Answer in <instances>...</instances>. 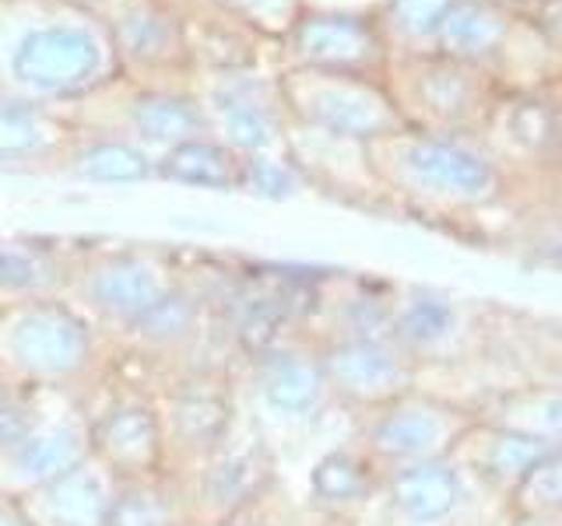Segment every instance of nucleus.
Segmentation results:
<instances>
[{
    "label": "nucleus",
    "mask_w": 562,
    "mask_h": 526,
    "mask_svg": "<svg viewBox=\"0 0 562 526\" xmlns=\"http://www.w3.org/2000/svg\"><path fill=\"white\" fill-rule=\"evenodd\" d=\"M105 338L64 295L0 302V382L25 390H88L105 373Z\"/></svg>",
    "instance_id": "1"
},
{
    "label": "nucleus",
    "mask_w": 562,
    "mask_h": 526,
    "mask_svg": "<svg viewBox=\"0 0 562 526\" xmlns=\"http://www.w3.org/2000/svg\"><path fill=\"white\" fill-rule=\"evenodd\" d=\"M366 148L394 158L391 165H373L366 158L376 183L394 186L415 201L439 207H488L506 197V172L499 158L482 145H471L468 137H439L404 127Z\"/></svg>",
    "instance_id": "2"
},
{
    "label": "nucleus",
    "mask_w": 562,
    "mask_h": 526,
    "mask_svg": "<svg viewBox=\"0 0 562 526\" xmlns=\"http://www.w3.org/2000/svg\"><path fill=\"white\" fill-rule=\"evenodd\" d=\"M383 88L404 127L439 137L485 130L499 105L492 70L447 53H391Z\"/></svg>",
    "instance_id": "3"
},
{
    "label": "nucleus",
    "mask_w": 562,
    "mask_h": 526,
    "mask_svg": "<svg viewBox=\"0 0 562 526\" xmlns=\"http://www.w3.org/2000/svg\"><path fill=\"white\" fill-rule=\"evenodd\" d=\"M351 438L376 464L380 473L397 467L447 460L457 443L479 425V411L432 386H415L376 411L351 414Z\"/></svg>",
    "instance_id": "4"
},
{
    "label": "nucleus",
    "mask_w": 562,
    "mask_h": 526,
    "mask_svg": "<svg viewBox=\"0 0 562 526\" xmlns=\"http://www.w3.org/2000/svg\"><path fill=\"white\" fill-rule=\"evenodd\" d=\"M176 484L190 526H225L281 484L278 446L239 403L236 425L228 428L218 449Z\"/></svg>",
    "instance_id": "5"
},
{
    "label": "nucleus",
    "mask_w": 562,
    "mask_h": 526,
    "mask_svg": "<svg viewBox=\"0 0 562 526\" xmlns=\"http://www.w3.org/2000/svg\"><path fill=\"white\" fill-rule=\"evenodd\" d=\"M166 443V473L172 481L207 460L239 418V386L233 365H198L148 386Z\"/></svg>",
    "instance_id": "6"
},
{
    "label": "nucleus",
    "mask_w": 562,
    "mask_h": 526,
    "mask_svg": "<svg viewBox=\"0 0 562 526\" xmlns=\"http://www.w3.org/2000/svg\"><path fill=\"white\" fill-rule=\"evenodd\" d=\"M285 116L299 119L313 134L341 137L351 145H373V140L404 130V123L386 95L383 81L359 75H327V70L303 67L299 75L278 81Z\"/></svg>",
    "instance_id": "7"
},
{
    "label": "nucleus",
    "mask_w": 562,
    "mask_h": 526,
    "mask_svg": "<svg viewBox=\"0 0 562 526\" xmlns=\"http://www.w3.org/2000/svg\"><path fill=\"white\" fill-rule=\"evenodd\" d=\"M105 67L120 70L113 43H99L92 28L67 22L25 32L11 57L14 84L25 92L22 102L40 105V110H46V102L85 99L99 92L110 84V78H102Z\"/></svg>",
    "instance_id": "8"
},
{
    "label": "nucleus",
    "mask_w": 562,
    "mask_h": 526,
    "mask_svg": "<svg viewBox=\"0 0 562 526\" xmlns=\"http://www.w3.org/2000/svg\"><path fill=\"white\" fill-rule=\"evenodd\" d=\"M246 382L236 379L239 397H250V411L260 428L271 421L285 428H313L338 411L327 386L321 351L310 338H289L260 358L246 362Z\"/></svg>",
    "instance_id": "9"
},
{
    "label": "nucleus",
    "mask_w": 562,
    "mask_h": 526,
    "mask_svg": "<svg viewBox=\"0 0 562 526\" xmlns=\"http://www.w3.org/2000/svg\"><path fill=\"white\" fill-rule=\"evenodd\" d=\"M176 281L180 274L162 256L116 250L95 256L92 263H81V267H70L64 298H70L110 344L116 333L140 320Z\"/></svg>",
    "instance_id": "10"
},
{
    "label": "nucleus",
    "mask_w": 562,
    "mask_h": 526,
    "mask_svg": "<svg viewBox=\"0 0 562 526\" xmlns=\"http://www.w3.org/2000/svg\"><path fill=\"white\" fill-rule=\"evenodd\" d=\"M88 453L116 481L166 473V443L151 390L113 382L99 403L88 397Z\"/></svg>",
    "instance_id": "11"
},
{
    "label": "nucleus",
    "mask_w": 562,
    "mask_h": 526,
    "mask_svg": "<svg viewBox=\"0 0 562 526\" xmlns=\"http://www.w3.org/2000/svg\"><path fill=\"white\" fill-rule=\"evenodd\" d=\"M88 456V390H49L40 425L0 456V495H25L75 470Z\"/></svg>",
    "instance_id": "12"
},
{
    "label": "nucleus",
    "mask_w": 562,
    "mask_h": 526,
    "mask_svg": "<svg viewBox=\"0 0 562 526\" xmlns=\"http://www.w3.org/2000/svg\"><path fill=\"white\" fill-rule=\"evenodd\" d=\"M334 403L348 414L376 411L422 386V368L394 338H327L313 341Z\"/></svg>",
    "instance_id": "13"
},
{
    "label": "nucleus",
    "mask_w": 562,
    "mask_h": 526,
    "mask_svg": "<svg viewBox=\"0 0 562 526\" xmlns=\"http://www.w3.org/2000/svg\"><path fill=\"white\" fill-rule=\"evenodd\" d=\"M479 312L450 291L404 288L394 291L391 338L426 379L429 368H450L479 347Z\"/></svg>",
    "instance_id": "14"
},
{
    "label": "nucleus",
    "mask_w": 562,
    "mask_h": 526,
    "mask_svg": "<svg viewBox=\"0 0 562 526\" xmlns=\"http://www.w3.org/2000/svg\"><path fill=\"white\" fill-rule=\"evenodd\" d=\"M299 67L327 75H359L383 81L391 49L376 25V11H299L285 32Z\"/></svg>",
    "instance_id": "15"
},
{
    "label": "nucleus",
    "mask_w": 562,
    "mask_h": 526,
    "mask_svg": "<svg viewBox=\"0 0 562 526\" xmlns=\"http://www.w3.org/2000/svg\"><path fill=\"white\" fill-rule=\"evenodd\" d=\"M492 499L474 484L464 467L447 456V460L412 464L383 473L380 499L397 526H461L474 505Z\"/></svg>",
    "instance_id": "16"
},
{
    "label": "nucleus",
    "mask_w": 562,
    "mask_h": 526,
    "mask_svg": "<svg viewBox=\"0 0 562 526\" xmlns=\"http://www.w3.org/2000/svg\"><path fill=\"white\" fill-rule=\"evenodd\" d=\"M222 88L207 102H201L207 134H218L225 148L239 158L254 155H281L285 151V105H281L278 84H263L239 70H225Z\"/></svg>",
    "instance_id": "17"
},
{
    "label": "nucleus",
    "mask_w": 562,
    "mask_h": 526,
    "mask_svg": "<svg viewBox=\"0 0 562 526\" xmlns=\"http://www.w3.org/2000/svg\"><path fill=\"white\" fill-rule=\"evenodd\" d=\"M116 491V478L88 456L75 470L18 495V508L29 526H105Z\"/></svg>",
    "instance_id": "18"
},
{
    "label": "nucleus",
    "mask_w": 562,
    "mask_h": 526,
    "mask_svg": "<svg viewBox=\"0 0 562 526\" xmlns=\"http://www.w3.org/2000/svg\"><path fill=\"white\" fill-rule=\"evenodd\" d=\"M555 449L562 446H549V443H541V438L479 421V425L457 443L453 460L464 467V473L485 491V495L506 502V495L517 488L524 473L531 470L541 456H549Z\"/></svg>",
    "instance_id": "19"
},
{
    "label": "nucleus",
    "mask_w": 562,
    "mask_h": 526,
    "mask_svg": "<svg viewBox=\"0 0 562 526\" xmlns=\"http://www.w3.org/2000/svg\"><path fill=\"white\" fill-rule=\"evenodd\" d=\"M383 473L356 446V438L324 449L306 478V508L321 519H348L380 499Z\"/></svg>",
    "instance_id": "20"
},
{
    "label": "nucleus",
    "mask_w": 562,
    "mask_h": 526,
    "mask_svg": "<svg viewBox=\"0 0 562 526\" xmlns=\"http://www.w3.org/2000/svg\"><path fill=\"white\" fill-rule=\"evenodd\" d=\"M105 28H110L120 67H172L190 57L187 22L176 18L162 0H137V4L123 8Z\"/></svg>",
    "instance_id": "21"
},
{
    "label": "nucleus",
    "mask_w": 562,
    "mask_h": 526,
    "mask_svg": "<svg viewBox=\"0 0 562 526\" xmlns=\"http://www.w3.org/2000/svg\"><path fill=\"white\" fill-rule=\"evenodd\" d=\"M193 137H211L198 95L140 92L131 102L127 137H123V140H131V145H137L140 151L158 148V151L166 155L169 148L187 145V140H193ZM151 158H158V155H151Z\"/></svg>",
    "instance_id": "22"
},
{
    "label": "nucleus",
    "mask_w": 562,
    "mask_h": 526,
    "mask_svg": "<svg viewBox=\"0 0 562 526\" xmlns=\"http://www.w3.org/2000/svg\"><path fill=\"white\" fill-rule=\"evenodd\" d=\"M479 421L499 425L509 432L541 438L549 446H562V393L559 382H520L506 390L488 393L482 403H474Z\"/></svg>",
    "instance_id": "23"
},
{
    "label": "nucleus",
    "mask_w": 562,
    "mask_h": 526,
    "mask_svg": "<svg viewBox=\"0 0 562 526\" xmlns=\"http://www.w3.org/2000/svg\"><path fill=\"white\" fill-rule=\"evenodd\" d=\"M70 267L57 253L32 239L0 242V302H29V298L64 295Z\"/></svg>",
    "instance_id": "24"
},
{
    "label": "nucleus",
    "mask_w": 562,
    "mask_h": 526,
    "mask_svg": "<svg viewBox=\"0 0 562 526\" xmlns=\"http://www.w3.org/2000/svg\"><path fill=\"white\" fill-rule=\"evenodd\" d=\"M243 158L215 137H193L155 158V175L201 190H239Z\"/></svg>",
    "instance_id": "25"
},
{
    "label": "nucleus",
    "mask_w": 562,
    "mask_h": 526,
    "mask_svg": "<svg viewBox=\"0 0 562 526\" xmlns=\"http://www.w3.org/2000/svg\"><path fill=\"white\" fill-rule=\"evenodd\" d=\"M183 495L169 473L116 481L105 526H183Z\"/></svg>",
    "instance_id": "26"
},
{
    "label": "nucleus",
    "mask_w": 562,
    "mask_h": 526,
    "mask_svg": "<svg viewBox=\"0 0 562 526\" xmlns=\"http://www.w3.org/2000/svg\"><path fill=\"white\" fill-rule=\"evenodd\" d=\"M70 172L92 183H140L155 175V158L123 137H88L70 145Z\"/></svg>",
    "instance_id": "27"
},
{
    "label": "nucleus",
    "mask_w": 562,
    "mask_h": 526,
    "mask_svg": "<svg viewBox=\"0 0 562 526\" xmlns=\"http://www.w3.org/2000/svg\"><path fill=\"white\" fill-rule=\"evenodd\" d=\"M457 0H383L376 8V25L391 53H436L439 28H443Z\"/></svg>",
    "instance_id": "28"
},
{
    "label": "nucleus",
    "mask_w": 562,
    "mask_h": 526,
    "mask_svg": "<svg viewBox=\"0 0 562 526\" xmlns=\"http://www.w3.org/2000/svg\"><path fill=\"white\" fill-rule=\"evenodd\" d=\"M488 123H503L506 140L527 158H552L559 140V116L552 102H541L535 92L517 99H499Z\"/></svg>",
    "instance_id": "29"
},
{
    "label": "nucleus",
    "mask_w": 562,
    "mask_h": 526,
    "mask_svg": "<svg viewBox=\"0 0 562 526\" xmlns=\"http://www.w3.org/2000/svg\"><path fill=\"white\" fill-rule=\"evenodd\" d=\"M60 123L40 105L4 102L0 105V165L32 162L53 148H60Z\"/></svg>",
    "instance_id": "30"
},
{
    "label": "nucleus",
    "mask_w": 562,
    "mask_h": 526,
    "mask_svg": "<svg viewBox=\"0 0 562 526\" xmlns=\"http://www.w3.org/2000/svg\"><path fill=\"white\" fill-rule=\"evenodd\" d=\"M503 505L509 516L562 519V449L541 456V460L517 481V488L509 491Z\"/></svg>",
    "instance_id": "31"
},
{
    "label": "nucleus",
    "mask_w": 562,
    "mask_h": 526,
    "mask_svg": "<svg viewBox=\"0 0 562 526\" xmlns=\"http://www.w3.org/2000/svg\"><path fill=\"white\" fill-rule=\"evenodd\" d=\"M306 186V172L299 169L289 155H254L243 158L239 190L268 201H289Z\"/></svg>",
    "instance_id": "32"
},
{
    "label": "nucleus",
    "mask_w": 562,
    "mask_h": 526,
    "mask_svg": "<svg viewBox=\"0 0 562 526\" xmlns=\"http://www.w3.org/2000/svg\"><path fill=\"white\" fill-rule=\"evenodd\" d=\"M49 390H25V386L0 382V456H8L22 438L40 425Z\"/></svg>",
    "instance_id": "33"
},
{
    "label": "nucleus",
    "mask_w": 562,
    "mask_h": 526,
    "mask_svg": "<svg viewBox=\"0 0 562 526\" xmlns=\"http://www.w3.org/2000/svg\"><path fill=\"white\" fill-rule=\"evenodd\" d=\"M215 8L233 25H250L260 35H281L285 39V32L303 11V0H215Z\"/></svg>",
    "instance_id": "34"
},
{
    "label": "nucleus",
    "mask_w": 562,
    "mask_h": 526,
    "mask_svg": "<svg viewBox=\"0 0 562 526\" xmlns=\"http://www.w3.org/2000/svg\"><path fill=\"white\" fill-rule=\"evenodd\" d=\"M225 526H321V516L310 513V508L292 505L289 495L278 484L260 502H254L250 508H246V513H239L236 519H228Z\"/></svg>",
    "instance_id": "35"
},
{
    "label": "nucleus",
    "mask_w": 562,
    "mask_h": 526,
    "mask_svg": "<svg viewBox=\"0 0 562 526\" xmlns=\"http://www.w3.org/2000/svg\"><path fill=\"white\" fill-rule=\"evenodd\" d=\"M0 526H29V519L22 516L18 502L8 499V495H0Z\"/></svg>",
    "instance_id": "36"
},
{
    "label": "nucleus",
    "mask_w": 562,
    "mask_h": 526,
    "mask_svg": "<svg viewBox=\"0 0 562 526\" xmlns=\"http://www.w3.org/2000/svg\"><path fill=\"white\" fill-rule=\"evenodd\" d=\"M503 526H562V519H555V516H509L506 513Z\"/></svg>",
    "instance_id": "37"
},
{
    "label": "nucleus",
    "mask_w": 562,
    "mask_h": 526,
    "mask_svg": "<svg viewBox=\"0 0 562 526\" xmlns=\"http://www.w3.org/2000/svg\"><path fill=\"white\" fill-rule=\"evenodd\" d=\"M183 526H190V523H183Z\"/></svg>",
    "instance_id": "38"
}]
</instances>
